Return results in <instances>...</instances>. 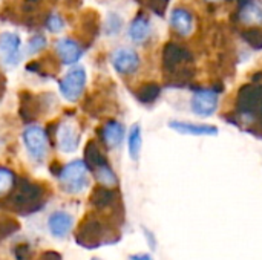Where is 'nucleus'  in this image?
<instances>
[{
    "mask_svg": "<svg viewBox=\"0 0 262 260\" xmlns=\"http://www.w3.org/2000/svg\"><path fill=\"white\" fill-rule=\"evenodd\" d=\"M163 70L172 84H184L193 77V55L184 46L169 41L163 48Z\"/></svg>",
    "mask_w": 262,
    "mask_h": 260,
    "instance_id": "f03ea898",
    "label": "nucleus"
},
{
    "mask_svg": "<svg viewBox=\"0 0 262 260\" xmlns=\"http://www.w3.org/2000/svg\"><path fill=\"white\" fill-rule=\"evenodd\" d=\"M45 46H46V40H45V37L37 35V37H32V38L29 40V43H28V51L32 54V52H37V51L43 49Z\"/></svg>",
    "mask_w": 262,
    "mask_h": 260,
    "instance_id": "7c9ffc66",
    "label": "nucleus"
},
{
    "mask_svg": "<svg viewBox=\"0 0 262 260\" xmlns=\"http://www.w3.org/2000/svg\"><path fill=\"white\" fill-rule=\"evenodd\" d=\"M206 2H210V3H218V2H223V0H206Z\"/></svg>",
    "mask_w": 262,
    "mask_h": 260,
    "instance_id": "f704fd0d",
    "label": "nucleus"
},
{
    "mask_svg": "<svg viewBox=\"0 0 262 260\" xmlns=\"http://www.w3.org/2000/svg\"><path fill=\"white\" fill-rule=\"evenodd\" d=\"M92 260H101V259H98V257H94V259Z\"/></svg>",
    "mask_w": 262,
    "mask_h": 260,
    "instance_id": "c9c22d12",
    "label": "nucleus"
},
{
    "mask_svg": "<svg viewBox=\"0 0 262 260\" xmlns=\"http://www.w3.org/2000/svg\"><path fill=\"white\" fill-rule=\"evenodd\" d=\"M55 51H57L60 60L64 64H74L83 55L81 46L75 40H72V38H61V40H58L57 44H55Z\"/></svg>",
    "mask_w": 262,
    "mask_h": 260,
    "instance_id": "dca6fc26",
    "label": "nucleus"
},
{
    "mask_svg": "<svg viewBox=\"0 0 262 260\" xmlns=\"http://www.w3.org/2000/svg\"><path fill=\"white\" fill-rule=\"evenodd\" d=\"M63 18L58 15V14H51L46 20V28L51 31V32H60L63 29Z\"/></svg>",
    "mask_w": 262,
    "mask_h": 260,
    "instance_id": "c756f323",
    "label": "nucleus"
},
{
    "mask_svg": "<svg viewBox=\"0 0 262 260\" xmlns=\"http://www.w3.org/2000/svg\"><path fill=\"white\" fill-rule=\"evenodd\" d=\"M243 40L255 51L262 49V26H247L241 29Z\"/></svg>",
    "mask_w": 262,
    "mask_h": 260,
    "instance_id": "412c9836",
    "label": "nucleus"
},
{
    "mask_svg": "<svg viewBox=\"0 0 262 260\" xmlns=\"http://www.w3.org/2000/svg\"><path fill=\"white\" fill-rule=\"evenodd\" d=\"M144 233H146V236H147V239H149V247H150L152 250H155V241H154V236H150V233H149L147 230H144Z\"/></svg>",
    "mask_w": 262,
    "mask_h": 260,
    "instance_id": "72a5a7b5",
    "label": "nucleus"
},
{
    "mask_svg": "<svg viewBox=\"0 0 262 260\" xmlns=\"http://www.w3.org/2000/svg\"><path fill=\"white\" fill-rule=\"evenodd\" d=\"M190 109L200 118L212 116L218 109V90H215V89H198L192 97Z\"/></svg>",
    "mask_w": 262,
    "mask_h": 260,
    "instance_id": "6e6552de",
    "label": "nucleus"
},
{
    "mask_svg": "<svg viewBox=\"0 0 262 260\" xmlns=\"http://www.w3.org/2000/svg\"><path fill=\"white\" fill-rule=\"evenodd\" d=\"M130 260H154V259H152V256H150V254L143 253V254H134V256H130Z\"/></svg>",
    "mask_w": 262,
    "mask_h": 260,
    "instance_id": "473e14b6",
    "label": "nucleus"
},
{
    "mask_svg": "<svg viewBox=\"0 0 262 260\" xmlns=\"http://www.w3.org/2000/svg\"><path fill=\"white\" fill-rule=\"evenodd\" d=\"M106 29H107V34L109 35L118 34L120 29H121V18L117 14L111 12L109 17H107V26H106Z\"/></svg>",
    "mask_w": 262,
    "mask_h": 260,
    "instance_id": "c85d7f7f",
    "label": "nucleus"
},
{
    "mask_svg": "<svg viewBox=\"0 0 262 260\" xmlns=\"http://www.w3.org/2000/svg\"><path fill=\"white\" fill-rule=\"evenodd\" d=\"M112 66L121 75H130L140 67V57L132 49H117L112 55Z\"/></svg>",
    "mask_w": 262,
    "mask_h": 260,
    "instance_id": "ddd939ff",
    "label": "nucleus"
},
{
    "mask_svg": "<svg viewBox=\"0 0 262 260\" xmlns=\"http://www.w3.org/2000/svg\"><path fill=\"white\" fill-rule=\"evenodd\" d=\"M236 18L241 26H262V3L259 0H238Z\"/></svg>",
    "mask_w": 262,
    "mask_h": 260,
    "instance_id": "9b49d317",
    "label": "nucleus"
},
{
    "mask_svg": "<svg viewBox=\"0 0 262 260\" xmlns=\"http://www.w3.org/2000/svg\"><path fill=\"white\" fill-rule=\"evenodd\" d=\"M43 201V188L38 184L21 181L11 198V207L20 213H34L37 207L41 205Z\"/></svg>",
    "mask_w": 262,
    "mask_h": 260,
    "instance_id": "39448f33",
    "label": "nucleus"
},
{
    "mask_svg": "<svg viewBox=\"0 0 262 260\" xmlns=\"http://www.w3.org/2000/svg\"><path fill=\"white\" fill-rule=\"evenodd\" d=\"M89 167L84 161L75 159L58 172V182L64 193L78 195L89 185Z\"/></svg>",
    "mask_w": 262,
    "mask_h": 260,
    "instance_id": "20e7f679",
    "label": "nucleus"
},
{
    "mask_svg": "<svg viewBox=\"0 0 262 260\" xmlns=\"http://www.w3.org/2000/svg\"><path fill=\"white\" fill-rule=\"evenodd\" d=\"M160 92H161V89L157 83H146L138 89L137 98L143 104H150L160 97Z\"/></svg>",
    "mask_w": 262,
    "mask_h": 260,
    "instance_id": "5701e85b",
    "label": "nucleus"
},
{
    "mask_svg": "<svg viewBox=\"0 0 262 260\" xmlns=\"http://www.w3.org/2000/svg\"><path fill=\"white\" fill-rule=\"evenodd\" d=\"M37 260H61V256L58 253H55V251H46Z\"/></svg>",
    "mask_w": 262,
    "mask_h": 260,
    "instance_id": "2f4dec72",
    "label": "nucleus"
},
{
    "mask_svg": "<svg viewBox=\"0 0 262 260\" xmlns=\"http://www.w3.org/2000/svg\"><path fill=\"white\" fill-rule=\"evenodd\" d=\"M140 2L144 3L150 11H154L158 15L164 14V11L167 8V3H169V0H140Z\"/></svg>",
    "mask_w": 262,
    "mask_h": 260,
    "instance_id": "cd10ccee",
    "label": "nucleus"
},
{
    "mask_svg": "<svg viewBox=\"0 0 262 260\" xmlns=\"http://www.w3.org/2000/svg\"><path fill=\"white\" fill-rule=\"evenodd\" d=\"M74 228V216L68 211L57 210L48 218V230L51 236L57 241L66 239Z\"/></svg>",
    "mask_w": 262,
    "mask_h": 260,
    "instance_id": "9d476101",
    "label": "nucleus"
},
{
    "mask_svg": "<svg viewBox=\"0 0 262 260\" xmlns=\"http://www.w3.org/2000/svg\"><path fill=\"white\" fill-rule=\"evenodd\" d=\"M127 147H129L130 158L134 161H137L140 158V152H141V127L138 124H134L129 130Z\"/></svg>",
    "mask_w": 262,
    "mask_h": 260,
    "instance_id": "4be33fe9",
    "label": "nucleus"
},
{
    "mask_svg": "<svg viewBox=\"0 0 262 260\" xmlns=\"http://www.w3.org/2000/svg\"><path fill=\"white\" fill-rule=\"evenodd\" d=\"M233 126L262 138V80L253 77L236 93L233 118H227Z\"/></svg>",
    "mask_w": 262,
    "mask_h": 260,
    "instance_id": "f257e3e1",
    "label": "nucleus"
},
{
    "mask_svg": "<svg viewBox=\"0 0 262 260\" xmlns=\"http://www.w3.org/2000/svg\"><path fill=\"white\" fill-rule=\"evenodd\" d=\"M84 84H86V70L83 67H74L58 83V87H60V93L68 101H77L84 90Z\"/></svg>",
    "mask_w": 262,
    "mask_h": 260,
    "instance_id": "0eeeda50",
    "label": "nucleus"
},
{
    "mask_svg": "<svg viewBox=\"0 0 262 260\" xmlns=\"http://www.w3.org/2000/svg\"><path fill=\"white\" fill-rule=\"evenodd\" d=\"M169 127L177 130L183 135H192V136H213L218 135V127L210 124H196V123H187V121H170Z\"/></svg>",
    "mask_w": 262,
    "mask_h": 260,
    "instance_id": "2eb2a0df",
    "label": "nucleus"
},
{
    "mask_svg": "<svg viewBox=\"0 0 262 260\" xmlns=\"http://www.w3.org/2000/svg\"><path fill=\"white\" fill-rule=\"evenodd\" d=\"M84 156H86V161H84V162H86L88 167L92 169V170H95V169H98V167L107 164L106 156L103 155V152L100 150V147H98L97 143H94V141H89V143H88Z\"/></svg>",
    "mask_w": 262,
    "mask_h": 260,
    "instance_id": "aec40b11",
    "label": "nucleus"
},
{
    "mask_svg": "<svg viewBox=\"0 0 262 260\" xmlns=\"http://www.w3.org/2000/svg\"><path fill=\"white\" fill-rule=\"evenodd\" d=\"M57 144L63 153H71L78 149L80 144V132L77 126L71 121H64L58 126L57 132Z\"/></svg>",
    "mask_w": 262,
    "mask_h": 260,
    "instance_id": "f8f14e48",
    "label": "nucleus"
},
{
    "mask_svg": "<svg viewBox=\"0 0 262 260\" xmlns=\"http://www.w3.org/2000/svg\"><path fill=\"white\" fill-rule=\"evenodd\" d=\"M117 201H118L117 193H115L111 187H104V185L97 187V188L92 192V196H91L92 205H94L97 210H101V211H103V210H112V208H115Z\"/></svg>",
    "mask_w": 262,
    "mask_h": 260,
    "instance_id": "f3484780",
    "label": "nucleus"
},
{
    "mask_svg": "<svg viewBox=\"0 0 262 260\" xmlns=\"http://www.w3.org/2000/svg\"><path fill=\"white\" fill-rule=\"evenodd\" d=\"M150 35V21L146 15L138 14L129 26V37L135 43H144Z\"/></svg>",
    "mask_w": 262,
    "mask_h": 260,
    "instance_id": "6ab92c4d",
    "label": "nucleus"
},
{
    "mask_svg": "<svg viewBox=\"0 0 262 260\" xmlns=\"http://www.w3.org/2000/svg\"><path fill=\"white\" fill-rule=\"evenodd\" d=\"M101 138L109 149H117L124 138V127L118 121H107L101 129Z\"/></svg>",
    "mask_w": 262,
    "mask_h": 260,
    "instance_id": "a211bd4d",
    "label": "nucleus"
},
{
    "mask_svg": "<svg viewBox=\"0 0 262 260\" xmlns=\"http://www.w3.org/2000/svg\"><path fill=\"white\" fill-rule=\"evenodd\" d=\"M18 230V224L6 216H0V242H3L6 238L12 236Z\"/></svg>",
    "mask_w": 262,
    "mask_h": 260,
    "instance_id": "a878e982",
    "label": "nucleus"
},
{
    "mask_svg": "<svg viewBox=\"0 0 262 260\" xmlns=\"http://www.w3.org/2000/svg\"><path fill=\"white\" fill-rule=\"evenodd\" d=\"M12 256L15 260H31L34 257V250L28 244H17L12 248Z\"/></svg>",
    "mask_w": 262,
    "mask_h": 260,
    "instance_id": "bb28decb",
    "label": "nucleus"
},
{
    "mask_svg": "<svg viewBox=\"0 0 262 260\" xmlns=\"http://www.w3.org/2000/svg\"><path fill=\"white\" fill-rule=\"evenodd\" d=\"M94 175L97 178V181L100 182V185H104V187H111L114 188L117 184H118V179H117V175L114 173V170L111 169L109 164H104L98 169L94 170Z\"/></svg>",
    "mask_w": 262,
    "mask_h": 260,
    "instance_id": "b1692460",
    "label": "nucleus"
},
{
    "mask_svg": "<svg viewBox=\"0 0 262 260\" xmlns=\"http://www.w3.org/2000/svg\"><path fill=\"white\" fill-rule=\"evenodd\" d=\"M20 61V37L14 32L0 34V63L17 66Z\"/></svg>",
    "mask_w": 262,
    "mask_h": 260,
    "instance_id": "1a4fd4ad",
    "label": "nucleus"
},
{
    "mask_svg": "<svg viewBox=\"0 0 262 260\" xmlns=\"http://www.w3.org/2000/svg\"><path fill=\"white\" fill-rule=\"evenodd\" d=\"M169 23H170V28L173 29V32L178 34L180 37H189L193 32V28H195L193 15L186 8L173 9L172 14H170Z\"/></svg>",
    "mask_w": 262,
    "mask_h": 260,
    "instance_id": "4468645a",
    "label": "nucleus"
},
{
    "mask_svg": "<svg viewBox=\"0 0 262 260\" xmlns=\"http://www.w3.org/2000/svg\"><path fill=\"white\" fill-rule=\"evenodd\" d=\"M120 236L115 234L114 228L107 225L101 218L98 216H88L83 219L81 225L78 227L75 233V241L83 248H98L101 245H109L118 242Z\"/></svg>",
    "mask_w": 262,
    "mask_h": 260,
    "instance_id": "7ed1b4c3",
    "label": "nucleus"
},
{
    "mask_svg": "<svg viewBox=\"0 0 262 260\" xmlns=\"http://www.w3.org/2000/svg\"><path fill=\"white\" fill-rule=\"evenodd\" d=\"M23 143L25 147L29 153V156L34 161H43L48 149H49V141L45 133V130L38 126H29L23 132Z\"/></svg>",
    "mask_w": 262,
    "mask_h": 260,
    "instance_id": "423d86ee",
    "label": "nucleus"
},
{
    "mask_svg": "<svg viewBox=\"0 0 262 260\" xmlns=\"http://www.w3.org/2000/svg\"><path fill=\"white\" fill-rule=\"evenodd\" d=\"M14 184H15L14 173L5 167H0V196L8 195L14 188Z\"/></svg>",
    "mask_w": 262,
    "mask_h": 260,
    "instance_id": "393cba45",
    "label": "nucleus"
}]
</instances>
